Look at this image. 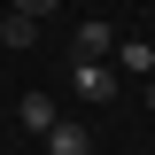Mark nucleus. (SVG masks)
I'll use <instances>...</instances> for the list:
<instances>
[{
    "instance_id": "f257e3e1",
    "label": "nucleus",
    "mask_w": 155,
    "mask_h": 155,
    "mask_svg": "<svg viewBox=\"0 0 155 155\" xmlns=\"http://www.w3.org/2000/svg\"><path fill=\"white\" fill-rule=\"evenodd\" d=\"M54 116H62V109H54L47 93H23V101H16V132H31V140H47V132H54Z\"/></svg>"
},
{
    "instance_id": "f03ea898",
    "label": "nucleus",
    "mask_w": 155,
    "mask_h": 155,
    "mask_svg": "<svg viewBox=\"0 0 155 155\" xmlns=\"http://www.w3.org/2000/svg\"><path fill=\"white\" fill-rule=\"evenodd\" d=\"M109 70H116V78H155V47H147V39H116Z\"/></svg>"
},
{
    "instance_id": "7ed1b4c3",
    "label": "nucleus",
    "mask_w": 155,
    "mask_h": 155,
    "mask_svg": "<svg viewBox=\"0 0 155 155\" xmlns=\"http://www.w3.org/2000/svg\"><path fill=\"white\" fill-rule=\"evenodd\" d=\"M109 54H116V31L101 16H85V23H78V62H109Z\"/></svg>"
},
{
    "instance_id": "20e7f679",
    "label": "nucleus",
    "mask_w": 155,
    "mask_h": 155,
    "mask_svg": "<svg viewBox=\"0 0 155 155\" xmlns=\"http://www.w3.org/2000/svg\"><path fill=\"white\" fill-rule=\"evenodd\" d=\"M70 70H78V93L85 101H116V70L109 62H70Z\"/></svg>"
},
{
    "instance_id": "39448f33",
    "label": "nucleus",
    "mask_w": 155,
    "mask_h": 155,
    "mask_svg": "<svg viewBox=\"0 0 155 155\" xmlns=\"http://www.w3.org/2000/svg\"><path fill=\"white\" fill-rule=\"evenodd\" d=\"M47 155H93V132H85V124H70V116H54V132H47Z\"/></svg>"
},
{
    "instance_id": "423d86ee",
    "label": "nucleus",
    "mask_w": 155,
    "mask_h": 155,
    "mask_svg": "<svg viewBox=\"0 0 155 155\" xmlns=\"http://www.w3.org/2000/svg\"><path fill=\"white\" fill-rule=\"evenodd\" d=\"M31 39H39V23H31V16H16V8H8V23H0V47H31Z\"/></svg>"
},
{
    "instance_id": "0eeeda50",
    "label": "nucleus",
    "mask_w": 155,
    "mask_h": 155,
    "mask_svg": "<svg viewBox=\"0 0 155 155\" xmlns=\"http://www.w3.org/2000/svg\"><path fill=\"white\" fill-rule=\"evenodd\" d=\"M8 8H16V16H31V23H39V16H54L62 0H8Z\"/></svg>"
},
{
    "instance_id": "6e6552de",
    "label": "nucleus",
    "mask_w": 155,
    "mask_h": 155,
    "mask_svg": "<svg viewBox=\"0 0 155 155\" xmlns=\"http://www.w3.org/2000/svg\"><path fill=\"white\" fill-rule=\"evenodd\" d=\"M147 109H155V78H147Z\"/></svg>"
},
{
    "instance_id": "1a4fd4ad",
    "label": "nucleus",
    "mask_w": 155,
    "mask_h": 155,
    "mask_svg": "<svg viewBox=\"0 0 155 155\" xmlns=\"http://www.w3.org/2000/svg\"><path fill=\"white\" fill-rule=\"evenodd\" d=\"M0 23H8V0H0Z\"/></svg>"
}]
</instances>
